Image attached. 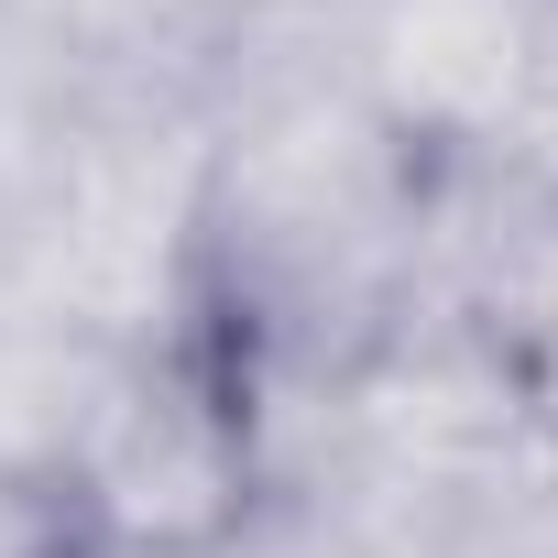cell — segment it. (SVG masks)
<instances>
[{
    "label": "cell",
    "instance_id": "1",
    "mask_svg": "<svg viewBox=\"0 0 558 558\" xmlns=\"http://www.w3.org/2000/svg\"><path fill=\"white\" fill-rule=\"evenodd\" d=\"M427 165L351 99L340 66L263 56L208 99V197L186 329L252 384L274 482L307 471L329 384L405 329Z\"/></svg>",
    "mask_w": 558,
    "mask_h": 558
},
{
    "label": "cell",
    "instance_id": "9",
    "mask_svg": "<svg viewBox=\"0 0 558 558\" xmlns=\"http://www.w3.org/2000/svg\"><path fill=\"white\" fill-rule=\"evenodd\" d=\"M66 558H99V547H66Z\"/></svg>",
    "mask_w": 558,
    "mask_h": 558
},
{
    "label": "cell",
    "instance_id": "4",
    "mask_svg": "<svg viewBox=\"0 0 558 558\" xmlns=\"http://www.w3.org/2000/svg\"><path fill=\"white\" fill-rule=\"evenodd\" d=\"M405 318L460 329L493 362L536 351V329L558 318V175L547 165H525V154H504V165H427Z\"/></svg>",
    "mask_w": 558,
    "mask_h": 558
},
{
    "label": "cell",
    "instance_id": "6",
    "mask_svg": "<svg viewBox=\"0 0 558 558\" xmlns=\"http://www.w3.org/2000/svg\"><path fill=\"white\" fill-rule=\"evenodd\" d=\"M219 558H449V547L405 536L395 514H373V504L340 493V482H274Z\"/></svg>",
    "mask_w": 558,
    "mask_h": 558
},
{
    "label": "cell",
    "instance_id": "2",
    "mask_svg": "<svg viewBox=\"0 0 558 558\" xmlns=\"http://www.w3.org/2000/svg\"><path fill=\"white\" fill-rule=\"evenodd\" d=\"M263 493H274L263 405L197 329L110 351L56 460L66 536L99 558H219Z\"/></svg>",
    "mask_w": 558,
    "mask_h": 558
},
{
    "label": "cell",
    "instance_id": "7",
    "mask_svg": "<svg viewBox=\"0 0 558 558\" xmlns=\"http://www.w3.org/2000/svg\"><path fill=\"white\" fill-rule=\"evenodd\" d=\"M77 536H66V504H56V482H34V471H0V558H66Z\"/></svg>",
    "mask_w": 558,
    "mask_h": 558
},
{
    "label": "cell",
    "instance_id": "8",
    "mask_svg": "<svg viewBox=\"0 0 558 558\" xmlns=\"http://www.w3.org/2000/svg\"><path fill=\"white\" fill-rule=\"evenodd\" d=\"M514 384H525V416H536V438L558 449V318L536 329V351L514 362Z\"/></svg>",
    "mask_w": 558,
    "mask_h": 558
},
{
    "label": "cell",
    "instance_id": "10",
    "mask_svg": "<svg viewBox=\"0 0 558 558\" xmlns=\"http://www.w3.org/2000/svg\"><path fill=\"white\" fill-rule=\"evenodd\" d=\"M547 12H558V0H547Z\"/></svg>",
    "mask_w": 558,
    "mask_h": 558
},
{
    "label": "cell",
    "instance_id": "3",
    "mask_svg": "<svg viewBox=\"0 0 558 558\" xmlns=\"http://www.w3.org/2000/svg\"><path fill=\"white\" fill-rule=\"evenodd\" d=\"M329 66L416 165H504L536 154L558 110V12L547 0H362Z\"/></svg>",
    "mask_w": 558,
    "mask_h": 558
},
{
    "label": "cell",
    "instance_id": "5",
    "mask_svg": "<svg viewBox=\"0 0 558 558\" xmlns=\"http://www.w3.org/2000/svg\"><path fill=\"white\" fill-rule=\"evenodd\" d=\"M263 0H0V45L66 99H219Z\"/></svg>",
    "mask_w": 558,
    "mask_h": 558
}]
</instances>
